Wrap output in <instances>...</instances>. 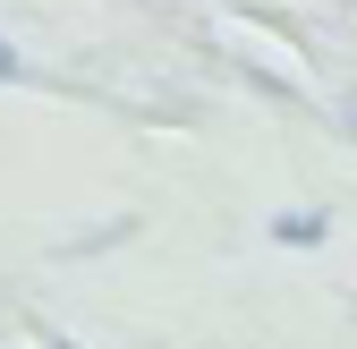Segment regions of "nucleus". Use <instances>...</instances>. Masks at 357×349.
Listing matches in <instances>:
<instances>
[{
  "instance_id": "nucleus-1",
  "label": "nucleus",
  "mask_w": 357,
  "mask_h": 349,
  "mask_svg": "<svg viewBox=\"0 0 357 349\" xmlns=\"http://www.w3.org/2000/svg\"><path fill=\"white\" fill-rule=\"evenodd\" d=\"M281 239H289V247H315V239H324V222H315V213H289Z\"/></svg>"
},
{
  "instance_id": "nucleus-2",
  "label": "nucleus",
  "mask_w": 357,
  "mask_h": 349,
  "mask_svg": "<svg viewBox=\"0 0 357 349\" xmlns=\"http://www.w3.org/2000/svg\"><path fill=\"white\" fill-rule=\"evenodd\" d=\"M9 77H17V52H9V43H0V85H9Z\"/></svg>"
},
{
  "instance_id": "nucleus-3",
  "label": "nucleus",
  "mask_w": 357,
  "mask_h": 349,
  "mask_svg": "<svg viewBox=\"0 0 357 349\" xmlns=\"http://www.w3.org/2000/svg\"><path fill=\"white\" fill-rule=\"evenodd\" d=\"M349 119H357V103H349Z\"/></svg>"
}]
</instances>
